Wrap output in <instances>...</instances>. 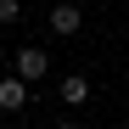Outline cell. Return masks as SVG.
Returning <instances> with one entry per match:
<instances>
[{
	"instance_id": "obj_1",
	"label": "cell",
	"mask_w": 129,
	"mask_h": 129,
	"mask_svg": "<svg viewBox=\"0 0 129 129\" xmlns=\"http://www.w3.org/2000/svg\"><path fill=\"white\" fill-rule=\"evenodd\" d=\"M11 73L23 79V84H39V79L51 73V56L39 51V45H23V51H17V68H11Z\"/></svg>"
},
{
	"instance_id": "obj_2",
	"label": "cell",
	"mask_w": 129,
	"mask_h": 129,
	"mask_svg": "<svg viewBox=\"0 0 129 129\" xmlns=\"http://www.w3.org/2000/svg\"><path fill=\"white\" fill-rule=\"evenodd\" d=\"M45 23H51V34H62V39H73V34L84 28V11H79V6H68V0H56Z\"/></svg>"
},
{
	"instance_id": "obj_3",
	"label": "cell",
	"mask_w": 129,
	"mask_h": 129,
	"mask_svg": "<svg viewBox=\"0 0 129 129\" xmlns=\"http://www.w3.org/2000/svg\"><path fill=\"white\" fill-rule=\"evenodd\" d=\"M23 107H28V84L17 73H6L0 79V112H23Z\"/></svg>"
},
{
	"instance_id": "obj_4",
	"label": "cell",
	"mask_w": 129,
	"mask_h": 129,
	"mask_svg": "<svg viewBox=\"0 0 129 129\" xmlns=\"http://www.w3.org/2000/svg\"><path fill=\"white\" fill-rule=\"evenodd\" d=\"M62 101H68V107H84V101H90V79H84V73H68V79H62Z\"/></svg>"
},
{
	"instance_id": "obj_5",
	"label": "cell",
	"mask_w": 129,
	"mask_h": 129,
	"mask_svg": "<svg viewBox=\"0 0 129 129\" xmlns=\"http://www.w3.org/2000/svg\"><path fill=\"white\" fill-rule=\"evenodd\" d=\"M23 23V0H0V28H17Z\"/></svg>"
},
{
	"instance_id": "obj_6",
	"label": "cell",
	"mask_w": 129,
	"mask_h": 129,
	"mask_svg": "<svg viewBox=\"0 0 129 129\" xmlns=\"http://www.w3.org/2000/svg\"><path fill=\"white\" fill-rule=\"evenodd\" d=\"M56 129H79V123H56Z\"/></svg>"
},
{
	"instance_id": "obj_7",
	"label": "cell",
	"mask_w": 129,
	"mask_h": 129,
	"mask_svg": "<svg viewBox=\"0 0 129 129\" xmlns=\"http://www.w3.org/2000/svg\"><path fill=\"white\" fill-rule=\"evenodd\" d=\"M0 68H6V51H0Z\"/></svg>"
}]
</instances>
